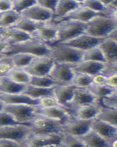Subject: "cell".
Masks as SVG:
<instances>
[{
  "instance_id": "cell-1",
  "label": "cell",
  "mask_w": 117,
  "mask_h": 147,
  "mask_svg": "<svg viewBox=\"0 0 117 147\" xmlns=\"http://www.w3.org/2000/svg\"><path fill=\"white\" fill-rule=\"evenodd\" d=\"M50 52L51 47L49 44L32 38L19 44L10 45L5 52V55L10 56L17 53H25L34 55L35 57H43L49 56Z\"/></svg>"
},
{
  "instance_id": "cell-2",
  "label": "cell",
  "mask_w": 117,
  "mask_h": 147,
  "mask_svg": "<svg viewBox=\"0 0 117 147\" xmlns=\"http://www.w3.org/2000/svg\"><path fill=\"white\" fill-rule=\"evenodd\" d=\"M116 27L117 22L110 16L101 15L86 24L84 33L98 38L105 39L108 38Z\"/></svg>"
},
{
  "instance_id": "cell-3",
  "label": "cell",
  "mask_w": 117,
  "mask_h": 147,
  "mask_svg": "<svg viewBox=\"0 0 117 147\" xmlns=\"http://www.w3.org/2000/svg\"><path fill=\"white\" fill-rule=\"evenodd\" d=\"M51 52L49 57L55 63L75 65L83 60L84 52L64 44L50 45Z\"/></svg>"
},
{
  "instance_id": "cell-4",
  "label": "cell",
  "mask_w": 117,
  "mask_h": 147,
  "mask_svg": "<svg viewBox=\"0 0 117 147\" xmlns=\"http://www.w3.org/2000/svg\"><path fill=\"white\" fill-rule=\"evenodd\" d=\"M55 24L57 29V38L54 44H64L84 34L86 26V24L71 19H63L55 22Z\"/></svg>"
},
{
  "instance_id": "cell-5",
  "label": "cell",
  "mask_w": 117,
  "mask_h": 147,
  "mask_svg": "<svg viewBox=\"0 0 117 147\" xmlns=\"http://www.w3.org/2000/svg\"><path fill=\"white\" fill-rule=\"evenodd\" d=\"M64 122L37 113L29 125L34 135H47L62 132Z\"/></svg>"
},
{
  "instance_id": "cell-6",
  "label": "cell",
  "mask_w": 117,
  "mask_h": 147,
  "mask_svg": "<svg viewBox=\"0 0 117 147\" xmlns=\"http://www.w3.org/2000/svg\"><path fill=\"white\" fill-rule=\"evenodd\" d=\"M37 107L29 105H5L4 111L10 114L18 124L29 125L37 115Z\"/></svg>"
},
{
  "instance_id": "cell-7",
  "label": "cell",
  "mask_w": 117,
  "mask_h": 147,
  "mask_svg": "<svg viewBox=\"0 0 117 147\" xmlns=\"http://www.w3.org/2000/svg\"><path fill=\"white\" fill-rule=\"evenodd\" d=\"M32 134L30 126L27 124H15L0 127V139L24 143Z\"/></svg>"
},
{
  "instance_id": "cell-8",
  "label": "cell",
  "mask_w": 117,
  "mask_h": 147,
  "mask_svg": "<svg viewBox=\"0 0 117 147\" xmlns=\"http://www.w3.org/2000/svg\"><path fill=\"white\" fill-rule=\"evenodd\" d=\"M63 136L64 134L62 132L47 135L32 134L23 144L26 147H60Z\"/></svg>"
},
{
  "instance_id": "cell-9",
  "label": "cell",
  "mask_w": 117,
  "mask_h": 147,
  "mask_svg": "<svg viewBox=\"0 0 117 147\" xmlns=\"http://www.w3.org/2000/svg\"><path fill=\"white\" fill-rule=\"evenodd\" d=\"M75 74L73 65L55 63L49 76L57 85H65L72 84Z\"/></svg>"
},
{
  "instance_id": "cell-10",
  "label": "cell",
  "mask_w": 117,
  "mask_h": 147,
  "mask_svg": "<svg viewBox=\"0 0 117 147\" xmlns=\"http://www.w3.org/2000/svg\"><path fill=\"white\" fill-rule=\"evenodd\" d=\"M92 121H85L72 118L62 125V132L68 136L81 138L92 130Z\"/></svg>"
},
{
  "instance_id": "cell-11",
  "label": "cell",
  "mask_w": 117,
  "mask_h": 147,
  "mask_svg": "<svg viewBox=\"0 0 117 147\" xmlns=\"http://www.w3.org/2000/svg\"><path fill=\"white\" fill-rule=\"evenodd\" d=\"M54 63V60L49 56L36 57L25 70L32 77L49 76Z\"/></svg>"
},
{
  "instance_id": "cell-12",
  "label": "cell",
  "mask_w": 117,
  "mask_h": 147,
  "mask_svg": "<svg viewBox=\"0 0 117 147\" xmlns=\"http://www.w3.org/2000/svg\"><path fill=\"white\" fill-rule=\"evenodd\" d=\"M32 37L49 46L54 44L57 38V29L55 22L52 21L51 22L42 23L32 34Z\"/></svg>"
},
{
  "instance_id": "cell-13",
  "label": "cell",
  "mask_w": 117,
  "mask_h": 147,
  "mask_svg": "<svg viewBox=\"0 0 117 147\" xmlns=\"http://www.w3.org/2000/svg\"><path fill=\"white\" fill-rule=\"evenodd\" d=\"M100 102V101L97 99L88 88H77L75 89L73 98L71 102L69 104L67 109L70 110L71 112V110L78 108V107L93 105V104H97Z\"/></svg>"
},
{
  "instance_id": "cell-14",
  "label": "cell",
  "mask_w": 117,
  "mask_h": 147,
  "mask_svg": "<svg viewBox=\"0 0 117 147\" xmlns=\"http://www.w3.org/2000/svg\"><path fill=\"white\" fill-rule=\"evenodd\" d=\"M103 40L104 39L98 38H95V37L84 33L70 41L64 43V44L70 46L72 48L84 52L94 47H99Z\"/></svg>"
},
{
  "instance_id": "cell-15",
  "label": "cell",
  "mask_w": 117,
  "mask_h": 147,
  "mask_svg": "<svg viewBox=\"0 0 117 147\" xmlns=\"http://www.w3.org/2000/svg\"><path fill=\"white\" fill-rule=\"evenodd\" d=\"M23 18H27L37 23L51 22L54 19V13L40 6L37 3L21 13Z\"/></svg>"
},
{
  "instance_id": "cell-16",
  "label": "cell",
  "mask_w": 117,
  "mask_h": 147,
  "mask_svg": "<svg viewBox=\"0 0 117 147\" xmlns=\"http://www.w3.org/2000/svg\"><path fill=\"white\" fill-rule=\"evenodd\" d=\"M102 110V105L100 103L82 106L71 110L72 118L80 120L93 121L97 119Z\"/></svg>"
},
{
  "instance_id": "cell-17",
  "label": "cell",
  "mask_w": 117,
  "mask_h": 147,
  "mask_svg": "<svg viewBox=\"0 0 117 147\" xmlns=\"http://www.w3.org/2000/svg\"><path fill=\"white\" fill-rule=\"evenodd\" d=\"M0 38L5 40L9 45L19 44L32 38L30 35L14 27L0 28Z\"/></svg>"
},
{
  "instance_id": "cell-18",
  "label": "cell",
  "mask_w": 117,
  "mask_h": 147,
  "mask_svg": "<svg viewBox=\"0 0 117 147\" xmlns=\"http://www.w3.org/2000/svg\"><path fill=\"white\" fill-rule=\"evenodd\" d=\"M37 113L51 119L61 121L64 123L72 118L70 110L62 106L48 107V108L37 107Z\"/></svg>"
},
{
  "instance_id": "cell-19",
  "label": "cell",
  "mask_w": 117,
  "mask_h": 147,
  "mask_svg": "<svg viewBox=\"0 0 117 147\" xmlns=\"http://www.w3.org/2000/svg\"><path fill=\"white\" fill-rule=\"evenodd\" d=\"M92 129L109 143L117 138V129L114 126L103 121L94 119L92 121Z\"/></svg>"
},
{
  "instance_id": "cell-20",
  "label": "cell",
  "mask_w": 117,
  "mask_h": 147,
  "mask_svg": "<svg viewBox=\"0 0 117 147\" xmlns=\"http://www.w3.org/2000/svg\"><path fill=\"white\" fill-rule=\"evenodd\" d=\"M81 6L80 1L78 0H58L57 7L54 13L53 22L62 20L71 12Z\"/></svg>"
},
{
  "instance_id": "cell-21",
  "label": "cell",
  "mask_w": 117,
  "mask_h": 147,
  "mask_svg": "<svg viewBox=\"0 0 117 147\" xmlns=\"http://www.w3.org/2000/svg\"><path fill=\"white\" fill-rule=\"evenodd\" d=\"M77 88L72 84L65 85H56L54 88V96L61 106L67 108L73 98L74 93Z\"/></svg>"
},
{
  "instance_id": "cell-22",
  "label": "cell",
  "mask_w": 117,
  "mask_h": 147,
  "mask_svg": "<svg viewBox=\"0 0 117 147\" xmlns=\"http://www.w3.org/2000/svg\"><path fill=\"white\" fill-rule=\"evenodd\" d=\"M106 63L93 61H81L78 64L73 65L74 71L75 73L86 74L88 75L94 76L102 73L105 70Z\"/></svg>"
},
{
  "instance_id": "cell-23",
  "label": "cell",
  "mask_w": 117,
  "mask_h": 147,
  "mask_svg": "<svg viewBox=\"0 0 117 147\" xmlns=\"http://www.w3.org/2000/svg\"><path fill=\"white\" fill-rule=\"evenodd\" d=\"M0 99L5 105H29L38 106V99H34L23 93L15 94H1Z\"/></svg>"
},
{
  "instance_id": "cell-24",
  "label": "cell",
  "mask_w": 117,
  "mask_h": 147,
  "mask_svg": "<svg viewBox=\"0 0 117 147\" xmlns=\"http://www.w3.org/2000/svg\"><path fill=\"white\" fill-rule=\"evenodd\" d=\"M102 14L97 13L95 12L92 11L89 9L84 7V6H80L77 9H75L72 12H71L70 14L67 16L63 19H71V20L77 21V22H81V23L87 24L90 21H92L93 18L95 17L101 16ZM62 19V20H63Z\"/></svg>"
},
{
  "instance_id": "cell-25",
  "label": "cell",
  "mask_w": 117,
  "mask_h": 147,
  "mask_svg": "<svg viewBox=\"0 0 117 147\" xmlns=\"http://www.w3.org/2000/svg\"><path fill=\"white\" fill-rule=\"evenodd\" d=\"M100 48L101 49L104 55L106 64H111L117 63V43L112 39L107 38H105L100 44Z\"/></svg>"
},
{
  "instance_id": "cell-26",
  "label": "cell",
  "mask_w": 117,
  "mask_h": 147,
  "mask_svg": "<svg viewBox=\"0 0 117 147\" xmlns=\"http://www.w3.org/2000/svg\"><path fill=\"white\" fill-rule=\"evenodd\" d=\"M27 85L17 83L9 77H4L0 78V93L2 94H22Z\"/></svg>"
},
{
  "instance_id": "cell-27",
  "label": "cell",
  "mask_w": 117,
  "mask_h": 147,
  "mask_svg": "<svg viewBox=\"0 0 117 147\" xmlns=\"http://www.w3.org/2000/svg\"><path fill=\"white\" fill-rule=\"evenodd\" d=\"M80 139L86 147H110V143L108 140L99 136L92 129Z\"/></svg>"
},
{
  "instance_id": "cell-28",
  "label": "cell",
  "mask_w": 117,
  "mask_h": 147,
  "mask_svg": "<svg viewBox=\"0 0 117 147\" xmlns=\"http://www.w3.org/2000/svg\"><path fill=\"white\" fill-rule=\"evenodd\" d=\"M21 18V15L13 10L0 12V28L13 27Z\"/></svg>"
},
{
  "instance_id": "cell-29",
  "label": "cell",
  "mask_w": 117,
  "mask_h": 147,
  "mask_svg": "<svg viewBox=\"0 0 117 147\" xmlns=\"http://www.w3.org/2000/svg\"><path fill=\"white\" fill-rule=\"evenodd\" d=\"M82 6L89 9L92 11L95 12L97 13L102 15L110 16L112 10L107 7L103 1H97V0H82L80 1Z\"/></svg>"
},
{
  "instance_id": "cell-30",
  "label": "cell",
  "mask_w": 117,
  "mask_h": 147,
  "mask_svg": "<svg viewBox=\"0 0 117 147\" xmlns=\"http://www.w3.org/2000/svg\"><path fill=\"white\" fill-rule=\"evenodd\" d=\"M23 94L34 99H39L43 97L54 96V88H44L35 87L33 85H27L23 91Z\"/></svg>"
},
{
  "instance_id": "cell-31",
  "label": "cell",
  "mask_w": 117,
  "mask_h": 147,
  "mask_svg": "<svg viewBox=\"0 0 117 147\" xmlns=\"http://www.w3.org/2000/svg\"><path fill=\"white\" fill-rule=\"evenodd\" d=\"M12 80L21 85H29L31 80L32 76L23 69H19L14 67L7 76Z\"/></svg>"
},
{
  "instance_id": "cell-32",
  "label": "cell",
  "mask_w": 117,
  "mask_h": 147,
  "mask_svg": "<svg viewBox=\"0 0 117 147\" xmlns=\"http://www.w3.org/2000/svg\"><path fill=\"white\" fill-rule=\"evenodd\" d=\"M89 90L91 91L92 94L97 98V99L100 101L102 99L107 98V97L113 95L115 94V90L114 88L110 87L109 85H92L88 88Z\"/></svg>"
},
{
  "instance_id": "cell-33",
  "label": "cell",
  "mask_w": 117,
  "mask_h": 147,
  "mask_svg": "<svg viewBox=\"0 0 117 147\" xmlns=\"http://www.w3.org/2000/svg\"><path fill=\"white\" fill-rule=\"evenodd\" d=\"M10 57H11L14 67L23 69H25L30 65L32 60L36 57L34 55L25 53L14 54L13 55H10Z\"/></svg>"
},
{
  "instance_id": "cell-34",
  "label": "cell",
  "mask_w": 117,
  "mask_h": 147,
  "mask_svg": "<svg viewBox=\"0 0 117 147\" xmlns=\"http://www.w3.org/2000/svg\"><path fill=\"white\" fill-rule=\"evenodd\" d=\"M41 24L42 23H37V22H33V21L22 17L13 27L21 30L32 36V34L38 29Z\"/></svg>"
},
{
  "instance_id": "cell-35",
  "label": "cell",
  "mask_w": 117,
  "mask_h": 147,
  "mask_svg": "<svg viewBox=\"0 0 117 147\" xmlns=\"http://www.w3.org/2000/svg\"><path fill=\"white\" fill-rule=\"evenodd\" d=\"M97 119L103 121L117 127V109L110 108L102 105V110Z\"/></svg>"
},
{
  "instance_id": "cell-36",
  "label": "cell",
  "mask_w": 117,
  "mask_h": 147,
  "mask_svg": "<svg viewBox=\"0 0 117 147\" xmlns=\"http://www.w3.org/2000/svg\"><path fill=\"white\" fill-rule=\"evenodd\" d=\"M82 61H93L106 63L104 55L100 47H96L84 52Z\"/></svg>"
},
{
  "instance_id": "cell-37",
  "label": "cell",
  "mask_w": 117,
  "mask_h": 147,
  "mask_svg": "<svg viewBox=\"0 0 117 147\" xmlns=\"http://www.w3.org/2000/svg\"><path fill=\"white\" fill-rule=\"evenodd\" d=\"M29 85H33L35 87L51 88L55 87L57 84L49 76H44V77H32Z\"/></svg>"
},
{
  "instance_id": "cell-38",
  "label": "cell",
  "mask_w": 117,
  "mask_h": 147,
  "mask_svg": "<svg viewBox=\"0 0 117 147\" xmlns=\"http://www.w3.org/2000/svg\"><path fill=\"white\" fill-rule=\"evenodd\" d=\"M92 77L86 74L75 73L72 84L79 88H88L92 84Z\"/></svg>"
},
{
  "instance_id": "cell-39",
  "label": "cell",
  "mask_w": 117,
  "mask_h": 147,
  "mask_svg": "<svg viewBox=\"0 0 117 147\" xmlns=\"http://www.w3.org/2000/svg\"><path fill=\"white\" fill-rule=\"evenodd\" d=\"M36 3L37 0H13V10L21 15L25 10Z\"/></svg>"
},
{
  "instance_id": "cell-40",
  "label": "cell",
  "mask_w": 117,
  "mask_h": 147,
  "mask_svg": "<svg viewBox=\"0 0 117 147\" xmlns=\"http://www.w3.org/2000/svg\"><path fill=\"white\" fill-rule=\"evenodd\" d=\"M13 68L14 65L10 56L5 55L4 57H0V78L7 77Z\"/></svg>"
},
{
  "instance_id": "cell-41",
  "label": "cell",
  "mask_w": 117,
  "mask_h": 147,
  "mask_svg": "<svg viewBox=\"0 0 117 147\" xmlns=\"http://www.w3.org/2000/svg\"><path fill=\"white\" fill-rule=\"evenodd\" d=\"M64 134V133H63ZM60 147H86L83 140L78 138L64 134Z\"/></svg>"
},
{
  "instance_id": "cell-42",
  "label": "cell",
  "mask_w": 117,
  "mask_h": 147,
  "mask_svg": "<svg viewBox=\"0 0 117 147\" xmlns=\"http://www.w3.org/2000/svg\"><path fill=\"white\" fill-rule=\"evenodd\" d=\"M57 106H61L58 101L57 100L54 96H49L40 98L38 99V106L39 107L42 108H48V107H57Z\"/></svg>"
},
{
  "instance_id": "cell-43",
  "label": "cell",
  "mask_w": 117,
  "mask_h": 147,
  "mask_svg": "<svg viewBox=\"0 0 117 147\" xmlns=\"http://www.w3.org/2000/svg\"><path fill=\"white\" fill-rule=\"evenodd\" d=\"M19 124L17 123L16 121L13 119L10 114L5 111H1L0 112V127H6V126L15 125Z\"/></svg>"
},
{
  "instance_id": "cell-44",
  "label": "cell",
  "mask_w": 117,
  "mask_h": 147,
  "mask_svg": "<svg viewBox=\"0 0 117 147\" xmlns=\"http://www.w3.org/2000/svg\"><path fill=\"white\" fill-rule=\"evenodd\" d=\"M37 3L43 8L54 13L58 3V0H37Z\"/></svg>"
},
{
  "instance_id": "cell-45",
  "label": "cell",
  "mask_w": 117,
  "mask_h": 147,
  "mask_svg": "<svg viewBox=\"0 0 117 147\" xmlns=\"http://www.w3.org/2000/svg\"><path fill=\"white\" fill-rule=\"evenodd\" d=\"M100 104L104 107L117 109V94H114L107 98L102 99L100 100Z\"/></svg>"
},
{
  "instance_id": "cell-46",
  "label": "cell",
  "mask_w": 117,
  "mask_h": 147,
  "mask_svg": "<svg viewBox=\"0 0 117 147\" xmlns=\"http://www.w3.org/2000/svg\"><path fill=\"white\" fill-rule=\"evenodd\" d=\"M108 83V75L104 73H100L93 76L92 84L96 85H105Z\"/></svg>"
},
{
  "instance_id": "cell-47",
  "label": "cell",
  "mask_w": 117,
  "mask_h": 147,
  "mask_svg": "<svg viewBox=\"0 0 117 147\" xmlns=\"http://www.w3.org/2000/svg\"><path fill=\"white\" fill-rule=\"evenodd\" d=\"M0 147H26L23 143L6 139H0Z\"/></svg>"
},
{
  "instance_id": "cell-48",
  "label": "cell",
  "mask_w": 117,
  "mask_h": 147,
  "mask_svg": "<svg viewBox=\"0 0 117 147\" xmlns=\"http://www.w3.org/2000/svg\"><path fill=\"white\" fill-rule=\"evenodd\" d=\"M13 10V0H0V12Z\"/></svg>"
},
{
  "instance_id": "cell-49",
  "label": "cell",
  "mask_w": 117,
  "mask_h": 147,
  "mask_svg": "<svg viewBox=\"0 0 117 147\" xmlns=\"http://www.w3.org/2000/svg\"><path fill=\"white\" fill-rule=\"evenodd\" d=\"M102 73L105 74L106 75H109L111 74L117 73V63L111 64H106L105 70Z\"/></svg>"
},
{
  "instance_id": "cell-50",
  "label": "cell",
  "mask_w": 117,
  "mask_h": 147,
  "mask_svg": "<svg viewBox=\"0 0 117 147\" xmlns=\"http://www.w3.org/2000/svg\"><path fill=\"white\" fill-rule=\"evenodd\" d=\"M108 85L112 88L117 87V73L108 75Z\"/></svg>"
},
{
  "instance_id": "cell-51",
  "label": "cell",
  "mask_w": 117,
  "mask_h": 147,
  "mask_svg": "<svg viewBox=\"0 0 117 147\" xmlns=\"http://www.w3.org/2000/svg\"><path fill=\"white\" fill-rule=\"evenodd\" d=\"M107 7L112 10H117V0H112V1H103Z\"/></svg>"
},
{
  "instance_id": "cell-52",
  "label": "cell",
  "mask_w": 117,
  "mask_h": 147,
  "mask_svg": "<svg viewBox=\"0 0 117 147\" xmlns=\"http://www.w3.org/2000/svg\"><path fill=\"white\" fill-rule=\"evenodd\" d=\"M9 44L5 40L0 38V54L5 55V52L7 51L9 47Z\"/></svg>"
},
{
  "instance_id": "cell-53",
  "label": "cell",
  "mask_w": 117,
  "mask_h": 147,
  "mask_svg": "<svg viewBox=\"0 0 117 147\" xmlns=\"http://www.w3.org/2000/svg\"><path fill=\"white\" fill-rule=\"evenodd\" d=\"M108 38L110 39H112L113 40H114V41H116L117 43V27L113 31L112 33L109 35Z\"/></svg>"
},
{
  "instance_id": "cell-54",
  "label": "cell",
  "mask_w": 117,
  "mask_h": 147,
  "mask_svg": "<svg viewBox=\"0 0 117 147\" xmlns=\"http://www.w3.org/2000/svg\"><path fill=\"white\" fill-rule=\"evenodd\" d=\"M110 16L114 18V20L117 22V10H113L111 13L110 14Z\"/></svg>"
},
{
  "instance_id": "cell-55",
  "label": "cell",
  "mask_w": 117,
  "mask_h": 147,
  "mask_svg": "<svg viewBox=\"0 0 117 147\" xmlns=\"http://www.w3.org/2000/svg\"><path fill=\"white\" fill-rule=\"evenodd\" d=\"M110 147H117V138L110 143Z\"/></svg>"
},
{
  "instance_id": "cell-56",
  "label": "cell",
  "mask_w": 117,
  "mask_h": 147,
  "mask_svg": "<svg viewBox=\"0 0 117 147\" xmlns=\"http://www.w3.org/2000/svg\"><path fill=\"white\" fill-rule=\"evenodd\" d=\"M5 104L0 99V112H1V111H3L4 109H5Z\"/></svg>"
},
{
  "instance_id": "cell-57",
  "label": "cell",
  "mask_w": 117,
  "mask_h": 147,
  "mask_svg": "<svg viewBox=\"0 0 117 147\" xmlns=\"http://www.w3.org/2000/svg\"><path fill=\"white\" fill-rule=\"evenodd\" d=\"M114 90H115V94H117V87L114 88Z\"/></svg>"
},
{
  "instance_id": "cell-58",
  "label": "cell",
  "mask_w": 117,
  "mask_h": 147,
  "mask_svg": "<svg viewBox=\"0 0 117 147\" xmlns=\"http://www.w3.org/2000/svg\"><path fill=\"white\" fill-rule=\"evenodd\" d=\"M5 56V55H2V54H0V57H2Z\"/></svg>"
},
{
  "instance_id": "cell-59",
  "label": "cell",
  "mask_w": 117,
  "mask_h": 147,
  "mask_svg": "<svg viewBox=\"0 0 117 147\" xmlns=\"http://www.w3.org/2000/svg\"><path fill=\"white\" fill-rule=\"evenodd\" d=\"M44 147H52V146H44Z\"/></svg>"
},
{
  "instance_id": "cell-60",
  "label": "cell",
  "mask_w": 117,
  "mask_h": 147,
  "mask_svg": "<svg viewBox=\"0 0 117 147\" xmlns=\"http://www.w3.org/2000/svg\"><path fill=\"white\" fill-rule=\"evenodd\" d=\"M1 94H1V93H0V95H1Z\"/></svg>"
},
{
  "instance_id": "cell-61",
  "label": "cell",
  "mask_w": 117,
  "mask_h": 147,
  "mask_svg": "<svg viewBox=\"0 0 117 147\" xmlns=\"http://www.w3.org/2000/svg\"><path fill=\"white\" fill-rule=\"evenodd\" d=\"M116 129H117V127H116Z\"/></svg>"
}]
</instances>
